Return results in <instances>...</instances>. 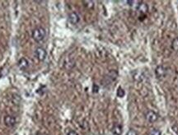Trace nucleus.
<instances>
[{
  "instance_id": "obj_4",
  "label": "nucleus",
  "mask_w": 178,
  "mask_h": 135,
  "mask_svg": "<svg viewBox=\"0 0 178 135\" xmlns=\"http://www.w3.org/2000/svg\"><path fill=\"white\" fill-rule=\"evenodd\" d=\"M146 119H147V120L148 122H150V123H154L158 120V114L156 113L155 111H153V110H149V111H148L146 115Z\"/></svg>"
},
{
  "instance_id": "obj_2",
  "label": "nucleus",
  "mask_w": 178,
  "mask_h": 135,
  "mask_svg": "<svg viewBox=\"0 0 178 135\" xmlns=\"http://www.w3.org/2000/svg\"><path fill=\"white\" fill-rule=\"evenodd\" d=\"M35 56L38 60L44 61L46 59V56H47L46 50L42 47H38V48H36V51H35Z\"/></svg>"
},
{
  "instance_id": "obj_17",
  "label": "nucleus",
  "mask_w": 178,
  "mask_h": 135,
  "mask_svg": "<svg viewBox=\"0 0 178 135\" xmlns=\"http://www.w3.org/2000/svg\"><path fill=\"white\" fill-rule=\"evenodd\" d=\"M36 135H46V134H44V133H37Z\"/></svg>"
},
{
  "instance_id": "obj_9",
  "label": "nucleus",
  "mask_w": 178,
  "mask_h": 135,
  "mask_svg": "<svg viewBox=\"0 0 178 135\" xmlns=\"http://www.w3.org/2000/svg\"><path fill=\"white\" fill-rule=\"evenodd\" d=\"M123 132L122 127L119 125V124H116L113 128H112V133L115 135H121Z\"/></svg>"
},
{
  "instance_id": "obj_6",
  "label": "nucleus",
  "mask_w": 178,
  "mask_h": 135,
  "mask_svg": "<svg viewBox=\"0 0 178 135\" xmlns=\"http://www.w3.org/2000/svg\"><path fill=\"white\" fill-rule=\"evenodd\" d=\"M17 66L22 70H26L29 67V62L26 58L20 59L18 63H17Z\"/></svg>"
},
{
  "instance_id": "obj_12",
  "label": "nucleus",
  "mask_w": 178,
  "mask_h": 135,
  "mask_svg": "<svg viewBox=\"0 0 178 135\" xmlns=\"http://www.w3.org/2000/svg\"><path fill=\"white\" fill-rule=\"evenodd\" d=\"M116 94H117V97L121 98V97H123L124 96H125V91H124L121 87H119L118 90H117Z\"/></svg>"
},
{
  "instance_id": "obj_14",
  "label": "nucleus",
  "mask_w": 178,
  "mask_h": 135,
  "mask_svg": "<svg viewBox=\"0 0 178 135\" xmlns=\"http://www.w3.org/2000/svg\"><path fill=\"white\" fill-rule=\"evenodd\" d=\"M126 135H137V133L135 132V130H130L128 132H127V134Z\"/></svg>"
},
{
  "instance_id": "obj_5",
  "label": "nucleus",
  "mask_w": 178,
  "mask_h": 135,
  "mask_svg": "<svg viewBox=\"0 0 178 135\" xmlns=\"http://www.w3.org/2000/svg\"><path fill=\"white\" fill-rule=\"evenodd\" d=\"M68 18H69V21L70 23H72V24H73V25H75V24L78 23L79 20H80L79 16H78V14L76 13V12H73L69 14V17H68Z\"/></svg>"
},
{
  "instance_id": "obj_15",
  "label": "nucleus",
  "mask_w": 178,
  "mask_h": 135,
  "mask_svg": "<svg viewBox=\"0 0 178 135\" xmlns=\"http://www.w3.org/2000/svg\"><path fill=\"white\" fill-rule=\"evenodd\" d=\"M98 90H99V87H98V85H93V87H92V91H93V92H98Z\"/></svg>"
},
{
  "instance_id": "obj_1",
  "label": "nucleus",
  "mask_w": 178,
  "mask_h": 135,
  "mask_svg": "<svg viewBox=\"0 0 178 135\" xmlns=\"http://www.w3.org/2000/svg\"><path fill=\"white\" fill-rule=\"evenodd\" d=\"M45 36H46V30L41 27H38L32 30V38L36 42H41L44 41Z\"/></svg>"
},
{
  "instance_id": "obj_16",
  "label": "nucleus",
  "mask_w": 178,
  "mask_h": 135,
  "mask_svg": "<svg viewBox=\"0 0 178 135\" xmlns=\"http://www.w3.org/2000/svg\"><path fill=\"white\" fill-rule=\"evenodd\" d=\"M68 135H78V133L75 132V131H69V132L68 133Z\"/></svg>"
},
{
  "instance_id": "obj_8",
  "label": "nucleus",
  "mask_w": 178,
  "mask_h": 135,
  "mask_svg": "<svg viewBox=\"0 0 178 135\" xmlns=\"http://www.w3.org/2000/svg\"><path fill=\"white\" fill-rule=\"evenodd\" d=\"M137 10L141 12V13H146L148 11V7L147 4H145L144 3H140L139 4V6L137 7Z\"/></svg>"
},
{
  "instance_id": "obj_13",
  "label": "nucleus",
  "mask_w": 178,
  "mask_h": 135,
  "mask_svg": "<svg viewBox=\"0 0 178 135\" xmlns=\"http://www.w3.org/2000/svg\"><path fill=\"white\" fill-rule=\"evenodd\" d=\"M148 135H162V133L161 131H159L158 130H151Z\"/></svg>"
},
{
  "instance_id": "obj_10",
  "label": "nucleus",
  "mask_w": 178,
  "mask_h": 135,
  "mask_svg": "<svg viewBox=\"0 0 178 135\" xmlns=\"http://www.w3.org/2000/svg\"><path fill=\"white\" fill-rule=\"evenodd\" d=\"M172 46H173V49L175 51H178V37L173 40V43H172Z\"/></svg>"
},
{
  "instance_id": "obj_11",
  "label": "nucleus",
  "mask_w": 178,
  "mask_h": 135,
  "mask_svg": "<svg viewBox=\"0 0 178 135\" xmlns=\"http://www.w3.org/2000/svg\"><path fill=\"white\" fill-rule=\"evenodd\" d=\"M84 3L85 4V7L87 9H93L94 7V3L92 1H84Z\"/></svg>"
},
{
  "instance_id": "obj_3",
  "label": "nucleus",
  "mask_w": 178,
  "mask_h": 135,
  "mask_svg": "<svg viewBox=\"0 0 178 135\" xmlns=\"http://www.w3.org/2000/svg\"><path fill=\"white\" fill-rule=\"evenodd\" d=\"M3 122L7 127L12 128L16 124V119L12 115H6L3 119Z\"/></svg>"
},
{
  "instance_id": "obj_7",
  "label": "nucleus",
  "mask_w": 178,
  "mask_h": 135,
  "mask_svg": "<svg viewBox=\"0 0 178 135\" xmlns=\"http://www.w3.org/2000/svg\"><path fill=\"white\" fill-rule=\"evenodd\" d=\"M165 73H166V70L163 68V66H158L155 69V74L156 77H158V78H162V77H163L165 76Z\"/></svg>"
}]
</instances>
